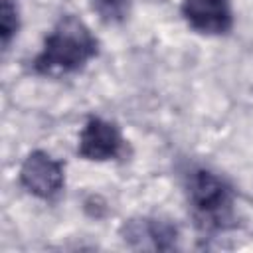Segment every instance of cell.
<instances>
[{
    "instance_id": "obj_7",
    "label": "cell",
    "mask_w": 253,
    "mask_h": 253,
    "mask_svg": "<svg viewBox=\"0 0 253 253\" xmlns=\"http://www.w3.org/2000/svg\"><path fill=\"white\" fill-rule=\"evenodd\" d=\"M89 4L105 24H121L130 12V0H89Z\"/></svg>"
},
{
    "instance_id": "obj_4",
    "label": "cell",
    "mask_w": 253,
    "mask_h": 253,
    "mask_svg": "<svg viewBox=\"0 0 253 253\" xmlns=\"http://www.w3.org/2000/svg\"><path fill=\"white\" fill-rule=\"evenodd\" d=\"M125 150V138L121 128L101 117H89L79 132L77 154L85 160L105 162L115 160Z\"/></svg>"
},
{
    "instance_id": "obj_6",
    "label": "cell",
    "mask_w": 253,
    "mask_h": 253,
    "mask_svg": "<svg viewBox=\"0 0 253 253\" xmlns=\"http://www.w3.org/2000/svg\"><path fill=\"white\" fill-rule=\"evenodd\" d=\"M121 233L130 243L140 241V245L146 247V241H148L150 247H154V249H170L178 237L176 225H172L170 221L152 219V217L130 219L123 225Z\"/></svg>"
},
{
    "instance_id": "obj_8",
    "label": "cell",
    "mask_w": 253,
    "mask_h": 253,
    "mask_svg": "<svg viewBox=\"0 0 253 253\" xmlns=\"http://www.w3.org/2000/svg\"><path fill=\"white\" fill-rule=\"evenodd\" d=\"M20 30V12L14 0H2L0 6V38H2V45L4 49L10 45V42L14 40V36Z\"/></svg>"
},
{
    "instance_id": "obj_3",
    "label": "cell",
    "mask_w": 253,
    "mask_h": 253,
    "mask_svg": "<svg viewBox=\"0 0 253 253\" xmlns=\"http://www.w3.org/2000/svg\"><path fill=\"white\" fill-rule=\"evenodd\" d=\"M18 180L28 194L40 200H53L65 186V168L63 162L47 152L34 150L24 158Z\"/></svg>"
},
{
    "instance_id": "obj_1",
    "label": "cell",
    "mask_w": 253,
    "mask_h": 253,
    "mask_svg": "<svg viewBox=\"0 0 253 253\" xmlns=\"http://www.w3.org/2000/svg\"><path fill=\"white\" fill-rule=\"evenodd\" d=\"M99 51V42L89 26L65 14L45 36L42 51L34 57L32 69L40 75H65L83 69Z\"/></svg>"
},
{
    "instance_id": "obj_2",
    "label": "cell",
    "mask_w": 253,
    "mask_h": 253,
    "mask_svg": "<svg viewBox=\"0 0 253 253\" xmlns=\"http://www.w3.org/2000/svg\"><path fill=\"white\" fill-rule=\"evenodd\" d=\"M186 196L196 225L202 231H223L233 225V188L208 168H192L186 174Z\"/></svg>"
},
{
    "instance_id": "obj_5",
    "label": "cell",
    "mask_w": 253,
    "mask_h": 253,
    "mask_svg": "<svg viewBox=\"0 0 253 253\" xmlns=\"http://www.w3.org/2000/svg\"><path fill=\"white\" fill-rule=\"evenodd\" d=\"M180 12L194 32L206 36H221L233 28L229 0H184Z\"/></svg>"
}]
</instances>
